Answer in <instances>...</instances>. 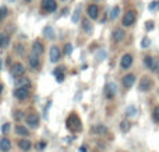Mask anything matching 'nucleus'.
I'll list each match as a JSON object with an SVG mask.
<instances>
[{"label": "nucleus", "instance_id": "3", "mask_svg": "<svg viewBox=\"0 0 159 152\" xmlns=\"http://www.w3.org/2000/svg\"><path fill=\"white\" fill-rule=\"evenodd\" d=\"M134 22H135V11L129 10L124 14L123 20H121V24H123V27H131Z\"/></svg>", "mask_w": 159, "mask_h": 152}, {"label": "nucleus", "instance_id": "16", "mask_svg": "<svg viewBox=\"0 0 159 152\" xmlns=\"http://www.w3.org/2000/svg\"><path fill=\"white\" fill-rule=\"evenodd\" d=\"M121 83H123L124 88H131L135 83V75L134 74H126L123 77V80H121Z\"/></svg>", "mask_w": 159, "mask_h": 152}, {"label": "nucleus", "instance_id": "27", "mask_svg": "<svg viewBox=\"0 0 159 152\" xmlns=\"http://www.w3.org/2000/svg\"><path fill=\"white\" fill-rule=\"evenodd\" d=\"M137 114V109H135V106H129V108L126 109V116H135Z\"/></svg>", "mask_w": 159, "mask_h": 152}, {"label": "nucleus", "instance_id": "19", "mask_svg": "<svg viewBox=\"0 0 159 152\" xmlns=\"http://www.w3.org/2000/svg\"><path fill=\"white\" fill-rule=\"evenodd\" d=\"M11 150V142L8 138H2L0 140V151L2 152H8Z\"/></svg>", "mask_w": 159, "mask_h": 152}, {"label": "nucleus", "instance_id": "36", "mask_svg": "<svg viewBox=\"0 0 159 152\" xmlns=\"http://www.w3.org/2000/svg\"><path fill=\"white\" fill-rule=\"evenodd\" d=\"M14 119L16 120H21L22 119V112H14Z\"/></svg>", "mask_w": 159, "mask_h": 152}, {"label": "nucleus", "instance_id": "43", "mask_svg": "<svg viewBox=\"0 0 159 152\" xmlns=\"http://www.w3.org/2000/svg\"><path fill=\"white\" fill-rule=\"evenodd\" d=\"M8 2H14V0H8Z\"/></svg>", "mask_w": 159, "mask_h": 152}, {"label": "nucleus", "instance_id": "34", "mask_svg": "<svg viewBox=\"0 0 159 152\" xmlns=\"http://www.w3.org/2000/svg\"><path fill=\"white\" fill-rule=\"evenodd\" d=\"M154 21H147L145 22V28H147V31H152L154 29Z\"/></svg>", "mask_w": 159, "mask_h": 152}, {"label": "nucleus", "instance_id": "41", "mask_svg": "<svg viewBox=\"0 0 159 152\" xmlns=\"http://www.w3.org/2000/svg\"><path fill=\"white\" fill-rule=\"evenodd\" d=\"M2 92H3V84H0V95H2Z\"/></svg>", "mask_w": 159, "mask_h": 152}, {"label": "nucleus", "instance_id": "17", "mask_svg": "<svg viewBox=\"0 0 159 152\" xmlns=\"http://www.w3.org/2000/svg\"><path fill=\"white\" fill-rule=\"evenodd\" d=\"M18 147H20V150H22V151H30L31 148H32V142L27 138H22L18 141Z\"/></svg>", "mask_w": 159, "mask_h": 152}, {"label": "nucleus", "instance_id": "45", "mask_svg": "<svg viewBox=\"0 0 159 152\" xmlns=\"http://www.w3.org/2000/svg\"><path fill=\"white\" fill-rule=\"evenodd\" d=\"M61 2H66V0H61Z\"/></svg>", "mask_w": 159, "mask_h": 152}, {"label": "nucleus", "instance_id": "46", "mask_svg": "<svg viewBox=\"0 0 159 152\" xmlns=\"http://www.w3.org/2000/svg\"><path fill=\"white\" fill-rule=\"evenodd\" d=\"M158 7H159V3H158Z\"/></svg>", "mask_w": 159, "mask_h": 152}, {"label": "nucleus", "instance_id": "10", "mask_svg": "<svg viewBox=\"0 0 159 152\" xmlns=\"http://www.w3.org/2000/svg\"><path fill=\"white\" fill-rule=\"evenodd\" d=\"M131 64H133V56L130 55V53H126V55L120 59V67L123 70H127L131 67Z\"/></svg>", "mask_w": 159, "mask_h": 152}, {"label": "nucleus", "instance_id": "2", "mask_svg": "<svg viewBox=\"0 0 159 152\" xmlns=\"http://www.w3.org/2000/svg\"><path fill=\"white\" fill-rule=\"evenodd\" d=\"M144 63H145V66L148 67L152 73L159 71V59L158 57H154V56H145V57H144Z\"/></svg>", "mask_w": 159, "mask_h": 152}, {"label": "nucleus", "instance_id": "26", "mask_svg": "<svg viewBox=\"0 0 159 152\" xmlns=\"http://www.w3.org/2000/svg\"><path fill=\"white\" fill-rule=\"evenodd\" d=\"M16 131H17V134H20V136H22V137H27L28 136V130L24 127V126H17Z\"/></svg>", "mask_w": 159, "mask_h": 152}, {"label": "nucleus", "instance_id": "39", "mask_svg": "<svg viewBox=\"0 0 159 152\" xmlns=\"http://www.w3.org/2000/svg\"><path fill=\"white\" fill-rule=\"evenodd\" d=\"M155 7H157V2H152L151 4H149V10H154Z\"/></svg>", "mask_w": 159, "mask_h": 152}, {"label": "nucleus", "instance_id": "44", "mask_svg": "<svg viewBox=\"0 0 159 152\" xmlns=\"http://www.w3.org/2000/svg\"><path fill=\"white\" fill-rule=\"evenodd\" d=\"M25 2H31V0H25Z\"/></svg>", "mask_w": 159, "mask_h": 152}, {"label": "nucleus", "instance_id": "35", "mask_svg": "<svg viewBox=\"0 0 159 152\" xmlns=\"http://www.w3.org/2000/svg\"><path fill=\"white\" fill-rule=\"evenodd\" d=\"M2 131L3 133H7V131H10V123H6V124H3V127H2Z\"/></svg>", "mask_w": 159, "mask_h": 152}, {"label": "nucleus", "instance_id": "11", "mask_svg": "<svg viewBox=\"0 0 159 152\" xmlns=\"http://www.w3.org/2000/svg\"><path fill=\"white\" fill-rule=\"evenodd\" d=\"M30 95V88H16L14 89V96L20 101H24Z\"/></svg>", "mask_w": 159, "mask_h": 152}, {"label": "nucleus", "instance_id": "31", "mask_svg": "<svg viewBox=\"0 0 159 152\" xmlns=\"http://www.w3.org/2000/svg\"><path fill=\"white\" fill-rule=\"evenodd\" d=\"M152 119L155 120L157 123H159V106L154 109V113H152Z\"/></svg>", "mask_w": 159, "mask_h": 152}, {"label": "nucleus", "instance_id": "6", "mask_svg": "<svg viewBox=\"0 0 159 152\" xmlns=\"http://www.w3.org/2000/svg\"><path fill=\"white\" fill-rule=\"evenodd\" d=\"M25 123H27V126H30V127L36 128L39 124V116L36 113H30L25 117Z\"/></svg>", "mask_w": 159, "mask_h": 152}, {"label": "nucleus", "instance_id": "20", "mask_svg": "<svg viewBox=\"0 0 159 152\" xmlns=\"http://www.w3.org/2000/svg\"><path fill=\"white\" fill-rule=\"evenodd\" d=\"M16 87L17 88H30L31 81L28 78H18V81H16Z\"/></svg>", "mask_w": 159, "mask_h": 152}, {"label": "nucleus", "instance_id": "12", "mask_svg": "<svg viewBox=\"0 0 159 152\" xmlns=\"http://www.w3.org/2000/svg\"><path fill=\"white\" fill-rule=\"evenodd\" d=\"M152 88V80L149 77H143L140 81V91L147 92Z\"/></svg>", "mask_w": 159, "mask_h": 152}, {"label": "nucleus", "instance_id": "29", "mask_svg": "<svg viewBox=\"0 0 159 152\" xmlns=\"http://www.w3.org/2000/svg\"><path fill=\"white\" fill-rule=\"evenodd\" d=\"M71 52H73V45L71 43H66V46H64V49H63V53L66 56H69Z\"/></svg>", "mask_w": 159, "mask_h": 152}, {"label": "nucleus", "instance_id": "23", "mask_svg": "<svg viewBox=\"0 0 159 152\" xmlns=\"http://www.w3.org/2000/svg\"><path fill=\"white\" fill-rule=\"evenodd\" d=\"M81 24H82V29H84V32H87V34H91V32H92V25H91V22L88 21L87 18L82 20Z\"/></svg>", "mask_w": 159, "mask_h": 152}, {"label": "nucleus", "instance_id": "42", "mask_svg": "<svg viewBox=\"0 0 159 152\" xmlns=\"http://www.w3.org/2000/svg\"><path fill=\"white\" fill-rule=\"evenodd\" d=\"M0 70H2V59H0Z\"/></svg>", "mask_w": 159, "mask_h": 152}, {"label": "nucleus", "instance_id": "30", "mask_svg": "<svg viewBox=\"0 0 159 152\" xmlns=\"http://www.w3.org/2000/svg\"><path fill=\"white\" fill-rule=\"evenodd\" d=\"M8 14V10H7V7H0V21H2L3 18H6V16Z\"/></svg>", "mask_w": 159, "mask_h": 152}, {"label": "nucleus", "instance_id": "24", "mask_svg": "<svg viewBox=\"0 0 159 152\" xmlns=\"http://www.w3.org/2000/svg\"><path fill=\"white\" fill-rule=\"evenodd\" d=\"M43 35H45V38H48V39H52L53 36H55V31H53V28L50 27V25L43 28Z\"/></svg>", "mask_w": 159, "mask_h": 152}, {"label": "nucleus", "instance_id": "28", "mask_svg": "<svg viewBox=\"0 0 159 152\" xmlns=\"http://www.w3.org/2000/svg\"><path fill=\"white\" fill-rule=\"evenodd\" d=\"M120 130L123 131V133H127V131L130 130V122H127V120L121 122L120 123Z\"/></svg>", "mask_w": 159, "mask_h": 152}, {"label": "nucleus", "instance_id": "18", "mask_svg": "<svg viewBox=\"0 0 159 152\" xmlns=\"http://www.w3.org/2000/svg\"><path fill=\"white\" fill-rule=\"evenodd\" d=\"M92 133L98 134V136H103V134L107 133V128L103 124H95V126H92Z\"/></svg>", "mask_w": 159, "mask_h": 152}, {"label": "nucleus", "instance_id": "9", "mask_svg": "<svg viewBox=\"0 0 159 152\" xmlns=\"http://www.w3.org/2000/svg\"><path fill=\"white\" fill-rule=\"evenodd\" d=\"M87 14H88V17H89L91 20H96L98 18V16H99V6L98 4H89L88 6V8H87Z\"/></svg>", "mask_w": 159, "mask_h": 152}, {"label": "nucleus", "instance_id": "33", "mask_svg": "<svg viewBox=\"0 0 159 152\" xmlns=\"http://www.w3.org/2000/svg\"><path fill=\"white\" fill-rule=\"evenodd\" d=\"M16 52L18 53V55H24V46L22 45H16Z\"/></svg>", "mask_w": 159, "mask_h": 152}, {"label": "nucleus", "instance_id": "14", "mask_svg": "<svg viewBox=\"0 0 159 152\" xmlns=\"http://www.w3.org/2000/svg\"><path fill=\"white\" fill-rule=\"evenodd\" d=\"M43 43H42L41 41H34V43H32V53L34 55H36V56H39L41 57L42 55H43Z\"/></svg>", "mask_w": 159, "mask_h": 152}, {"label": "nucleus", "instance_id": "4", "mask_svg": "<svg viewBox=\"0 0 159 152\" xmlns=\"http://www.w3.org/2000/svg\"><path fill=\"white\" fill-rule=\"evenodd\" d=\"M24 73H25L24 64H21V63H14L13 64V67H11V75H13L14 78H17V80H18L20 77H22V75H24Z\"/></svg>", "mask_w": 159, "mask_h": 152}, {"label": "nucleus", "instance_id": "15", "mask_svg": "<svg viewBox=\"0 0 159 152\" xmlns=\"http://www.w3.org/2000/svg\"><path fill=\"white\" fill-rule=\"evenodd\" d=\"M124 36H126V34H124L123 29H120V28H116V29H113V32H112V39H113V42L119 43V42H121V41L124 39Z\"/></svg>", "mask_w": 159, "mask_h": 152}, {"label": "nucleus", "instance_id": "8", "mask_svg": "<svg viewBox=\"0 0 159 152\" xmlns=\"http://www.w3.org/2000/svg\"><path fill=\"white\" fill-rule=\"evenodd\" d=\"M116 92H117V85L115 83H107L106 87H105V95H106V98L112 99L116 95Z\"/></svg>", "mask_w": 159, "mask_h": 152}, {"label": "nucleus", "instance_id": "40", "mask_svg": "<svg viewBox=\"0 0 159 152\" xmlns=\"http://www.w3.org/2000/svg\"><path fill=\"white\" fill-rule=\"evenodd\" d=\"M80 152H88V148L85 147V145H82V147L80 148Z\"/></svg>", "mask_w": 159, "mask_h": 152}, {"label": "nucleus", "instance_id": "25", "mask_svg": "<svg viewBox=\"0 0 159 152\" xmlns=\"http://www.w3.org/2000/svg\"><path fill=\"white\" fill-rule=\"evenodd\" d=\"M119 14H120V7L115 6V7L112 8V11H110V20H116L119 17Z\"/></svg>", "mask_w": 159, "mask_h": 152}, {"label": "nucleus", "instance_id": "7", "mask_svg": "<svg viewBox=\"0 0 159 152\" xmlns=\"http://www.w3.org/2000/svg\"><path fill=\"white\" fill-rule=\"evenodd\" d=\"M60 49H59V46H56V45H53L52 47H50V52H49V57H50V61L52 63H57L59 60H60Z\"/></svg>", "mask_w": 159, "mask_h": 152}, {"label": "nucleus", "instance_id": "5", "mask_svg": "<svg viewBox=\"0 0 159 152\" xmlns=\"http://www.w3.org/2000/svg\"><path fill=\"white\" fill-rule=\"evenodd\" d=\"M42 8L46 13H55L57 10V3L55 0H42Z\"/></svg>", "mask_w": 159, "mask_h": 152}, {"label": "nucleus", "instance_id": "21", "mask_svg": "<svg viewBox=\"0 0 159 152\" xmlns=\"http://www.w3.org/2000/svg\"><path fill=\"white\" fill-rule=\"evenodd\" d=\"M53 75L56 77L57 83H63V80H64V71H63V67H57V69H55V71H53Z\"/></svg>", "mask_w": 159, "mask_h": 152}, {"label": "nucleus", "instance_id": "32", "mask_svg": "<svg viewBox=\"0 0 159 152\" xmlns=\"http://www.w3.org/2000/svg\"><path fill=\"white\" fill-rule=\"evenodd\" d=\"M149 45H151V41H149L148 38H144L143 41H141V47H143V49H147Z\"/></svg>", "mask_w": 159, "mask_h": 152}, {"label": "nucleus", "instance_id": "38", "mask_svg": "<svg viewBox=\"0 0 159 152\" xmlns=\"http://www.w3.org/2000/svg\"><path fill=\"white\" fill-rule=\"evenodd\" d=\"M78 14H80V10H77V11L74 13V17H73V21H74V22L78 21Z\"/></svg>", "mask_w": 159, "mask_h": 152}, {"label": "nucleus", "instance_id": "22", "mask_svg": "<svg viewBox=\"0 0 159 152\" xmlns=\"http://www.w3.org/2000/svg\"><path fill=\"white\" fill-rule=\"evenodd\" d=\"M8 43H10V38L4 32H0V47L4 49V47L8 46Z\"/></svg>", "mask_w": 159, "mask_h": 152}, {"label": "nucleus", "instance_id": "13", "mask_svg": "<svg viewBox=\"0 0 159 152\" xmlns=\"http://www.w3.org/2000/svg\"><path fill=\"white\" fill-rule=\"evenodd\" d=\"M28 64H30V67L32 70H38L39 66H41V60H39V56L34 55V53H31L30 57H28Z\"/></svg>", "mask_w": 159, "mask_h": 152}, {"label": "nucleus", "instance_id": "1", "mask_svg": "<svg viewBox=\"0 0 159 152\" xmlns=\"http://www.w3.org/2000/svg\"><path fill=\"white\" fill-rule=\"evenodd\" d=\"M66 126L70 131L73 133H78V131L82 130V124H81V120L77 116V113H71L66 120Z\"/></svg>", "mask_w": 159, "mask_h": 152}, {"label": "nucleus", "instance_id": "37", "mask_svg": "<svg viewBox=\"0 0 159 152\" xmlns=\"http://www.w3.org/2000/svg\"><path fill=\"white\" fill-rule=\"evenodd\" d=\"M36 147H38V150H45V147H46V142L42 141V142H39V144L36 145Z\"/></svg>", "mask_w": 159, "mask_h": 152}]
</instances>
